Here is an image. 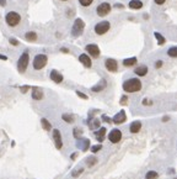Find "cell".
I'll use <instances>...</instances> for the list:
<instances>
[{
	"label": "cell",
	"mask_w": 177,
	"mask_h": 179,
	"mask_svg": "<svg viewBox=\"0 0 177 179\" xmlns=\"http://www.w3.org/2000/svg\"><path fill=\"white\" fill-rule=\"evenodd\" d=\"M140 89H142V82L138 78H132L123 83V90L127 93H135Z\"/></svg>",
	"instance_id": "cell-1"
},
{
	"label": "cell",
	"mask_w": 177,
	"mask_h": 179,
	"mask_svg": "<svg viewBox=\"0 0 177 179\" xmlns=\"http://www.w3.org/2000/svg\"><path fill=\"white\" fill-rule=\"evenodd\" d=\"M5 22L9 27H15L21 22V15L16 11H9L5 15Z\"/></svg>",
	"instance_id": "cell-2"
},
{
	"label": "cell",
	"mask_w": 177,
	"mask_h": 179,
	"mask_svg": "<svg viewBox=\"0 0 177 179\" xmlns=\"http://www.w3.org/2000/svg\"><path fill=\"white\" fill-rule=\"evenodd\" d=\"M47 63H48V57L43 53H39V55L35 56V58L32 61V67L36 71H41L47 66Z\"/></svg>",
	"instance_id": "cell-3"
},
{
	"label": "cell",
	"mask_w": 177,
	"mask_h": 179,
	"mask_svg": "<svg viewBox=\"0 0 177 179\" xmlns=\"http://www.w3.org/2000/svg\"><path fill=\"white\" fill-rule=\"evenodd\" d=\"M28 63H30V55L26 51V52H23L20 56V58L17 61V71L20 73H25L26 69H27V67H28Z\"/></svg>",
	"instance_id": "cell-4"
},
{
	"label": "cell",
	"mask_w": 177,
	"mask_h": 179,
	"mask_svg": "<svg viewBox=\"0 0 177 179\" xmlns=\"http://www.w3.org/2000/svg\"><path fill=\"white\" fill-rule=\"evenodd\" d=\"M84 28H85V22L81 19H76L73 24V27H72V35L74 37H78L80 35H83Z\"/></svg>",
	"instance_id": "cell-5"
},
{
	"label": "cell",
	"mask_w": 177,
	"mask_h": 179,
	"mask_svg": "<svg viewBox=\"0 0 177 179\" xmlns=\"http://www.w3.org/2000/svg\"><path fill=\"white\" fill-rule=\"evenodd\" d=\"M111 28V24L108 21H100L95 25V33L96 35H105L106 32H108V30Z\"/></svg>",
	"instance_id": "cell-6"
},
{
	"label": "cell",
	"mask_w": 177,
	"mask_h": 179,
	"mask_svg": "<svg viewBox=\"0 0 177 179\" xmlns=\"http://www.w3.org/2000/svg\"><path fill=\"white\" fill-rule=\"evenodd\" d=\"M111 5L108 4V2H101L97 7H96V12H97V15L98 16H101V17H103V16H106V15H108L109 12H111Z\"/></svg>",
	"instance_id": "cell-7"
},
{
	"label": "cell",
	"mask_w": 177,
	"mask_h": 179,
	"mask_svg": "<svg viewBox=\"0 0 177 179\" xmlns=\"http://www.w3.org/2000/svg\"><path fill=\"white\" fill-rule=\"evenodd\" d=\"M85 48H86V52H88L92 58H98L101 51H100V48H98L97 45H95V43H90V45H88Z\"/></svg>",
	"instance_id": "cell-8"
},
{
	"label": "cell",
	"mask_w": 177,
	"mask_h": 179,
	"mask_svg": "<svg viewBox=\"0 0 177 179\" xmlns=\"http://www.w3.org/2000/svg\"><path fill=\"white\" fill-rule=\"evenodd\" d=\"M121 138H122V132H121V130H118V129H113V130L109 132V135H108V140H109L112 143H118V142L121 141Z\"/></svg>",
	"instance_id": "cell-9"
},
{
	"label": "cell",
	"mask_w": 177,
	"mask_h": 179,
	"mask_svg": "<svg viewBox=\"0 0 177 179\" xmlns=\"http://www.w3.org/2000/svg\"><path fill=\"white\" fill-rule=\"evenodd\" d=\"M105 67H106V69H107L108 72H117V69H118V63H117V61L113 59V58H107V59L105 61Z\"/></svg>",
	"instance_id": "cell-10"
},
{
	"label": "cell",
	"mask_w": 177,
	"mask_h": 179,
	"mask_svg": "<svg viewBox=\"0 0 177 179\" xmlns=\"http://www.w3.org/2000/svg\"><path fill=\"white\" fill-rule=\"evenodd\" d=\"M53 140H54L57 150H60L63 147V141H62V135L59 130H53Z\"/></svg>",
	"instance_id": "cell-11"
},
{
	"label": "cell",
	"mask_w": 177,
	"mask_h": 179,
	"mask_svg": "<svg viewBox=\"0 0 177 179\" xmlns=\"http://www.w3.org/2000/svg\"><path fill=\"white\" fill-rule=\"evenodd\" d=\"M126 119H127V116H126V111H124V110H121L118 114L114 115V117L112 119V121H113L116 125H119V124H123V122L126 121Z\"/></svg>",
	"instance_id": "cell-12"
},
{
	"label": "cell",
	"mask_w": 177,
	"mask_h": 179,
	"mask_svg": "<svg viewBox=\"0 0 177 179\" xmlns=\"http://www.w3.org/2000/svg\"><path fill=\"white\" fill-rule=\"evenodd\" d=\"M49 77H51V79L54 82V83H57V84H59V83H62L63 82V76H62V73H59L58 71H56V69H53V71H51V73H49Z\"/></svg>",
	"instance_id": "cell-13"
},
{
	"label": "cell",
	"mask_w": 177,
	"mask_h": 179,
	"mask_svg": "<svg viewBox=\"0 0 177 179\" xmlns=\"http://www.w3.org/2000/svg\"><path fill=\"white\" fill-rule=\"evenodd\" d=\"M79 61H80V62L83 63V66L86 67V68H91V66H92L91 57H88V55H86V53H81V55L79 56Z\"/></svg>",
	"instance_id": "cell-14"
},
{
	"label": "cell",
	"mask_w": 177,
	"mask_h": 179,
	"mask_svg": "<svg viewBox=\"0 0 177 179\" xmlns=\"http://www.w3.org/2000/svg\"><path fill=\"white\" fill-rule=\"evenodd\" d=\"M31 96L35 100H42L43 99V91H42V89H39L38 87H33L32 88V93H31Z\"/></svg>",
	"instance_id": "cell-15"
},
{
	"label": "cell",
	"mask_w": 177,
	"mask_h": 179,
	"mask_svg": "<svg viewBox=\"0 0 177 179\" xmlns=\"http://www.w3.org/2000/svg\"><path fill=\"white\" fill-rule=\"evenodd\" d=\"M140 129H142V122H140V121H134V122H132V124H130V127H129V130H130L132 133H138V132L140 131Z\"/></svg>",
	"instance_id": "cell-16"
},
{
	"label": "cell",
	"mask_w": 177,
	"mask_h": 179,
	"mask_svg": "<svg viewBox=\"0 0 177 179\" xmlns=\"http://www.w3.org/2000/svg\"><path fill=\"white\" fill-rule=\"evenodd\" d=\"M105 135H106V129L105 127H101L100 130H97L95 132V137H96V140L98 142H102L105 140Z\"/></svg>",
	"instance_id": "cell-17"
},
{
	"label": "cell",
	"mask_w": 177,
	"mask_h": 179,
	"mask_svg": "<svg viewBox=\"0 0 177 179\" xmlns=\"http://www.w3.org/2000/svg\"><path fill=\"white\" fill-rule=\"evenodd\" d=\"M128 6L130 9H133V10H139V9L143 7V2L140 0H130L129 4H128Z\"/></svg>",
	"instance_id": "cell-18"
},
{
	"label": "cell",
	"mask_w": 177,
	"mask_h": 179,
	"mask_svg": "<svg viewBox=\"0 0 177 179\" xmlns=\"http://www.w3.org/2000/svg\"><path fill=\"white\" fill-rule=\"evenodd\" d=\"M134 73H135L137 76H139V77H144V76H146V73H148V67H146V66H139V67L135 68Z\"/></svg>",
	"instance_id": "cell-19"
},
{
	"label": "cell",
	"mask_w": 177,
	"mask_h": 179,
	"mask_svg": "<svg viewBox=\"0 0 177 179\" xmlns=\"http://www.w3.org/2000/svg\"><path fill=\"white\" fill-rule=\"evenodd\" d=\"M25 38L28 42H35V41H37V33L33 32V31H28V32L25 33Z\"/></svg>",
	"instance_id": "cell-20"
},
{
	"label": "cell",
	"mask_w": 177,
	"mask_h": 179,
	"mask_svg": "<svg viewBox=\"0 0 177 179\" xmlns=\"http://www.w3.org/2000/svg\"><path fill=\"white\" fill-rule=\"evenodd\" d=\"M106 81L105 79H102L101 82H100V84H97V85H95V87H92L91 88V90L92 91H95V93H97V91H101V90H103L105 88H106Z\"/></svg>",
	"instance_id": "cell-21"
},
{
	"label": "cell",
	"mask_w": 177,
	"mask_h": 179,
	"mask_svg": "<svg viewBox=\"0 0 177 179\" xmlns=\"http://www.w3.org/2000/svg\"><path fill=\"white\" fill-rule=\"evenodd\" d=\"M135 63H137V58L135 57L127 58V59L123 61V66L124 67H133V66H135Z\"/></svg>",
	"instance_id": "cell-22"
},
{
	"label": "cell",
	"mask_w": 177,
	"mask_h": 179,
	"mask_svg": "<svg viewBox=\"0 0 177 179\" xmlns=\"http://www.w3.org/2000/svg\"><path fill=\"white\" fill-rule=\"evenodd\" d=\"M41 125H42V127H43L46 131H51V130H52V125H51V122H49L47 119H42V120H41Z\"/></svg>",
	"instance_id": "cell-23"
},
{
	"label": "cell",
	"mask_w": 177,
	"mask_h": 179,
	"mask_svg": "<svg viewBox=\"0 0 177 179\" xmlns=\"http://www.w3.org/2000/svg\"><path fill=\"white\" fill-rule=\"evenodd\" d=\"M62 119H63L65 122H68V124L74 122V116H73V115H69V114H63V115H62Z\"/></svg>",
	"instance_id": "cell-24"
},
{
	"label": "cell",
	"mask_w": 177,
	"mask_h": 179,
	"mask_svg": "<svg viewBox=\"0 0 177 179\" xmlns=\"http://www.w3.org/2000/svg\"><path fill=\"white\" fill-rule=\"evenodd\" d=\"M88 127H90L91 130H95V129L100 127V120H97V119L92 120V121H91V122L88 124Z\"/></svg>",
	"instance_id": "cell-25"
},
{
	"label": "cell",
	"mask_w": 177,
	"mask_h": 179,
	"mask_svg": "<svg viewBox=\"0 0 177 179\" xmlns=\"http://www.w3.org/2000/svg\"><path fill=\"white\" fill-rule=\"evenodd\" d=\"M83 151H88V146H90V141L88 140H84L81 143H79L78 145Z\"/></svg>",
	"instance_id": "cell-26"
},
{
	"label": "cell",
	"mask_w": 177,
	"mask_h": 179,
	"mask_svg": "<svg viewBox=\"0 0 177 179\" xmlns=\"http://www.w3.org/2000/svg\"><path fill=\"white\" fill-rule=\"evenodd\" d=\"M156 178H158V172H155V171H150L145 176V179H156Z\"/></svg>",
	"instance_id": "cell-27"
},
{
	"label": "cell",
	"mask_w": 177,
	"mask_h": 179,
	"mask_svg": "<svg viewBox=\"0 0 177 179\" xmlns=\"http://www.w3.org/2000/svg\"><path fill=\"white\" fill-rule=\"evenodd\" d=\"M167 55L172 58H177V47H171L169 51H167Z\"/></svg>",
	"instance_id": "cell-28"
},
{
	"label": "cell",
	"mask_w": 177,
	"mask_h": 179,
	"mask_svg": "<svg viewBox=\"0 0 177 179\" xmlns=\"http://www.w3.org/2000/svg\"><path fill=\"white\" fill-rule=\"evenodd\" d=\"M81 136H83V130L79 129V127H75L74 129V137L75 138H80Z\"/></svg>",
	"instance_id": "cell-29"
},
{
	"label": "cell",
	"mask_w": 177,
	"mask_h": 179,
	"mask_svg": "<svg viewBox=\"0 0 177 179\" xmlns=\"http://www.w3.org/2000/svg\"><path fill=\"white\" fill-rule=\"evenodd\" d=\"M155 37H156V40L159 41V45H164V43H165V38L163 37V35H160V33H158V32H155Z\"/></svg>",
	"instance_id": "cell-30"
},
{
	"label": "cell",
	"mask_w": 177,
	"mask_h": 179,
	"mask_svg": "<svg viewBox=\"0 0 177 179\" xmlns=\"http://www.w3.org/2000/svg\"><path fill=\"white\" fill-rule=\"evenodd\" d=\"M79 2H80V5H83V6H90V5L93 2V0H79Z\"/></svg>",
	"instance_id": "cell-31"
},
{
	"label": "cell",
	"mask_w": 177,
	"mask_h": 179,
	"mask_svg": "<svg viewBox=\"0 0 177 179\" xmlns=\"http://www.w3.org/2000/svg\"><path fill=\"white\" fill-rule=\"evenodd\" d=\"M102 150V146L101 145H96V146H92L91 147V152H93V153H96V152H98V151H101Z\"/></svg>",
	"instance_id": "cell-32"
},
{
	"label": "cell",
	"mask_w": 177,
	"mask_h": 179,
	"mask_svg": "<svg viewBox=\"0 0 177 179\" xmlns=\"http://www.w3.org/2000/svg\"><path fill=\"white\" fill-rule=\"evenodd\" d=\"M96 162H97V158H95V157H90V158L88 159V167H91V166H93Z\"/></svg>",
	"instance_id": "cell-33"
},
{
	"label": "cell",
	"mask_w": 177,
	"mask_h": 179,
	"mask_svg": "<svg viewBox=\"0 0 177 179\" xmlns=\"http://www.w3.org/2000/svg\"><path fill=\"white\" fill-rule=\"evenodd\" d=\"M9 43L10 45H12V46H19V41L16 40V38H9Z\"/></svg>",
	"instance_id": "cell-34"
},
{
	"label": "cell",
	"mask_w": 177,
	"mask_h": 179,
	"mask_svg": "<svg viewBox=\"0 0 177 179\" xmlns=\"http://www.w3.org/2000/svg\"><path fill=\"white\" fill-rule=\"evenodd\" d=\"M83 172H84V169H83V168H80V169H76V171H75V172H74L72 176H73V177H78V176H79V174H81Z\"/></svg>",
	"instance_id": "cell-35"
},
{
	"label": "cell",
	"mask_w": 177,
	"mask_h": 179,
	"mask_svg": "<svg viewBox=\"0 0 177 179\" xmlns=\"http://www.w3.org/2000/svg\"><path fill=\"white\" fill-rule=\"evenodd\" d=\"M76 95H78V96H80V98H81V99H85V100H86V99H88V95H85V94H84V93H81V91H79V90H78V91H76Z\"/></svg>",
	"instance_id": "cell-36"
},
{
	"label": "cell",
	"mask_w": 177,
	"mask_h": 179,
	"mask_svg": "<svg viewBox=\"0 0 177 179\" xmlns=\"http://www.w3.org/2000/svg\"><path fill=\"white\" fill-rule=\"evenodd\" d=\"M127 103H128V96H126V95L122 96V99H121V104H122V105H126Z\"/></svg>",
	"instance_id": "cell-37"
},
{
	"label": "cell",
	"mask_w": 177,
	"mask_h": 179,
	"mask_svg": "<svg viewBox=\"0 0 177 179\" xmlns=\"http://www.w3.org/2000/svg\"><path fill=\"white\" fill-rule=\"evenodd\" d=\"M20 89H21V91H22V93H23V94H25V93H26V91H27V90L30 89V87H28V85H23V87H21V88H20Z\"/></svg>",
	"instance_id": "cell-38"
},
{
	"label": "cell",
	"mask_w": 177,
	"mask_h": 179,
	"mask_svg": "<svg viewBox=\"0 0 177 179\" xmlns=\"http://www.w3.org/2000/svg\"><path fill=\"white\" fill-rule=\"evenodd\" d=\"M102 120H105V121H106V122H108V124H111V122H112V120H111L109 117H107L106 115H103V116H102Z\"/></svg>",
	"instance_id": "cell-39"
},
{
	"label": "cell",
	"mask_w": 177,
	"mask_h": 179,
	"mask_svg": "<svg viewBox=\"0 0 177 179\" xmlns=\"http://www.w3.org/2000/svg\"><path fill=\"white\" fill-rule=\"evenodd\" d=\"M143 104H144V105H151V100L144 99V100H143Z\"/></svg>",
	"instance_id": "cell-40"
},
{
	"label": "cell",
	"mask_w": 177,
	"mask_h": 179,
	"mask_svg": "<svg viewBox=\"0 0 177 179\" xmlns=\"http://www.w3.org/2000/svg\"><path fill=\"white\" fill-rule=\"evenodd\" d=\"M161 66H163V62H161V61H158V62L155 63V67H156V68H160Z\"/></svg>",
	"instance_id": "cell-41"
},
{
	"label": "cell",
	"mask_w": 177,
	"mask_h": 179,
	"mask_svg": "<svg viewBox=\"0 0 177 179\" xmlns=\"http://www.w3.org/2000/svg\"><path fill=\"white\" fill-rule=\"evenodd\" d=\"M154 1H155V2L158 4V5H161V4H164V2L166 1V0H154Z\"/></svg>",
	"instance_id": "cell-42"
},
{
	"label": "cell",
	"mask_w": 177,
	"mask_h": 179,
	"mask_svg": "<svg viewBox=\"0 0 177 179\" xmlns=\"http://www.w3.org/2000/svg\"><path fill=\"white\" fill-rule=\"evenodd\" d=\"M60 51H62V52H64V53H69V50H68V48H64V47H63V48H60Z\"/></svg>",
	"instance_id": "cell-43"
},
{
	"label": "cell",
	"mask_w": 177,
	"mask_h": 179,
	"mask_svg": "<svg viewBox=\"0 0 177 179\" xmlns=\"http://www.w3.org/2000/svg\"><path fill=\"white\" fill-rule=\"evenodd\" d=\"M0 5H1V6H5V5H6V0H0Z\"/></svg>",
	"instance_id": "cell-44"
},
{
	"label": "cell",
	"mask_w": 177,
	"mask_h": 179,
	"mask_svg": "<svg viewBox=\"0 0 177 179\" xmlns=\"http://www.w3.org/2000/svg\"><path fill=\"white\" fill-rule=\"evenodd\" d=\"M0 59H2V61H6V59H7V57H6V56H4V55H0Z\"/></svg>",
	"instance_id": "cell-45"
},
{
	"label": "cell",
	"mask_w": 177,
	"mask_h": 179,
	"mask_svg": "<svg viewBox=\"0 0 177 179\" xmlns=\"http://www.w3.org/2000/svg\"><path fill=\"white\" fill-rule=\"evenodd\" d=\"M114 6H116V7H121V9H122V7H123V5H122V4H116V5H114Z\"/></svg>",
	"instance_id": "cell-46"
},
{
	"label": "cell",
	"mask_w": 177,
	"mask_h": 179,
	"mask_svg": "<svg viewBox=\"0 0 177 179\" xmlns=\"http://www.w3.org/2000/svg\"><path fill=\"white\" fill-rule=\"evenodd\" d=\"M62 1H68V0H62Z\"/></svg>",
	"instance_id": "cell-47"
},
{
	"label": "cell",
	"mask_w": 177,
	"mask_h": 179,
	"mask_svg": "<svg viewBox=\"0 0 177 179\" xmlns=\"http://www.w3.org/2000/svg\"><path fill=\"white\" fill-rule=\"evenodd\" d=\"M176 179H177V178H176Z\"/></svg>",
	"instance_id": "cell-48"
}]
</instances>
